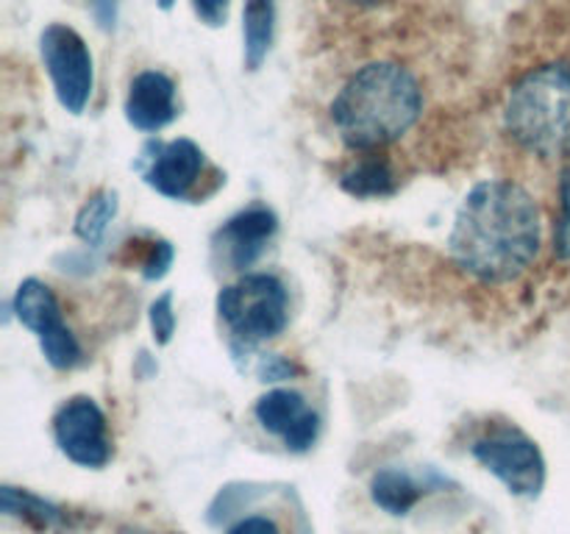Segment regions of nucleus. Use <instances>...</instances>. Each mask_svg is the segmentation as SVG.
<instances>
[{"instance_id":"1","label":"nucleus","mask_w":570,"mask_h":534,"mask_svg":"<svg viewBox=\"0 0 570 534\" xmlns=\"http://www.w3.org/2000/svg\"><path fill=\"white\" fill-rule=\"evenodd\" d=\"M538 200L512 181H482L465 195L449 237L451 259L482 284H507L540 254Z\"/></svg>"},{"instance_id":"2","label":"nucleus","mask_w":570,"mask_h":534,"mask_svg":"<svg viewBox=\"0 0 570 534\" xmlns=\"http://www.w3.org/2000/svg\"><path fill=\"white\" fill-rule=\"evenodd\" d=\"M423 115L417 78L393 61H373L348 78L332 103V120L351 150L387 148Z\"/></svg>"},{"instance_id":"3","label":"nucleus","mask_w":570,"mask_h":534,"mask_svg":"<svg viewBox=\"0 0 570 534\" xmlns=\"http://www.w3.org/2000/svg\"><path fill=\"white\" fill-rule=\"evenodd\" d=\"M504 128L529 154L570 156V61L538 67L510 89Z\"/></svg>"},{"instance_id":"4","label":"nucleus","mask_w":570,"mask_h":534,"mask_svg":"<svg viewBox=\"0 0 570 534\" xmlns=\"http://www.w3.org/2000/svg\"><path fill=\"white\" fill-rule=\"evenodd\" d=\"M217 315L239 345L278 337L289 323V293L273 273H245L217 295Z\"/></svg>"},{"instance_id":"5","label":"nucleus","mask_w":570,"mask_h":534,"mask_svg":"<svg viewBox=\"0 0 570 534\" xmlns=\"http://www.w3.org/2000/svg\"><path fill=\"white\" fill-rule=\"evenodd\" d=\"M471 454L479 465L488 467L512 495L534 498L546 484V459L538 443L518 426H493L488 434L473 439Z\"/></svg>"},{"instance_id":"6","label":"nucleus","mask_w":570,"mask_h":534,"mask_svg":"<svg viewBox=\"0 0 570 534\" xmlns=\"http://www.w3.org/2000/svg\"><path fill=\"white\" fill-rule=\"evenodd\" d=\"M39 53H42L45 70L53 81V92L61 109L70 115H81L95 87L92 53L81 33L70 26L53 22L39 37Z\"/></svg>"},{"instance_id":"7","label":"nucleus","mask_w":570,"mask_h":534,"mask_svg":"<svg viewBox=\"0 0 570 534\" xmlns=\"http://www.w3.org/2000/svg\"><path fill=\"white\" fill-rule=\"evenodd\" d=\"M14 315L39 339V348H42L45 359L56 370H70V367H76L83 359L81 345H78L76 334L67 328L59 300H56L53 289L45 281L26 278L17 287Z\"/></svg>"},{"instance_id":"8","label":"nucleus","mask_w":570,"mask_h":534,"mask_svg":"<svg viewBox=\"0 0 570 534\" xmlns=\"http://www.w3.org/2000/svg\"><path fill=\"white\" fill-rule=\"evenodd\" d=\"M53 437L61 454L81 467H104L111 459L109 423L98 400L89 395H72L53 415Z\"/></svg>"},{"instance_id":"9","label":"nucleus","mask_w":570,"mask_h":534,"mask_svg":"<svg viewBox=\"0 0 570 534\" xmlns=\"http://www.w3.org/2000/svg\"><path fill=\"white\" fill-rule=\"evenodd\" d=\"M254 415L271 434H276L289 451L304 454L315 445L321 434V417L298 389L278 387L262 395L254 406Z\"/></svg>"},{"instance_id":"10","label":"nucleus","mask_w":570,"mask_h":534,"mask_svg":"<svg viewBox=\"0 0 570 534\" xmlns=\"http://www.w3.org/2000/svg\"><path fill=\"white\" fill-rule=\"evenodd\" d=\"M204 170V150L193 139H173V142L156 145L148 170H145V184L165 198L187 200L195 195Z\"/></svg>"},{"instance_id":"11","label":"nucleus","mask_w":570,"mask_h":534,"mask_svg":"<svg viewBox=\"0 0 570 534\" xmlns=\"http://www.w3.org/2000/svg\"><path fill=\"white\" fill-rule=\"evenodd\" d=\"M278 231V220L273 209L265 204H254L248 209L237 211L226 226L217 231L215 248L223 250V259L232 265V270H245L254 265Z\"/></svg>"},{"instance_id":"12","label":"nucleus","mask_w":570,"mask_h":534,"mask_svg":"<svg viewBox=\"0 0 570 534\" xmlns=\"http://www.w3.org/2000/svg\"><path fill=\"white\" fill-rule=\"evenodd\" d=\"M178 115L176 106V83L159 70H145L128 87L126 98V120L137 131H161L170 126Z\"/></svg>"},{"instance_id":"13","label":"nucleus","mask_w":570,"mask_h":534,"mask_svg":"<svg viewBox=\"0 0 570 534\" xmlns=\"http://www.w3.org/2000/svg\"><path fill=\"white\" fill-rule=\"evenodd\" d=\"M276 31V0H245L243 9V56L248 70L265 65Z\"/></svg>"},{"instance_id":"14","label":"nucleus","mask_w":570,"mask_h":534,"mask_svg":"<svg viewBox=\"0 0 570 534\" xmlns=\"http://www.w3.org/2000/svg\"><path fill=\"white\" fill-rule=\"evenodd\" d=\"M423 493H426V484L401 467H382L371 482L373 504L382 506L390 515H406L423 498Z\"/></svg>"},{"instance_id":"15","label":"nucleus","mask_w":570,"mask_h":534,"mask_svg":"<svg viewBox=\"0 0 570 534\" xmlns=\"http://www.w3.org/2000/svg\"><path fill=\"white\" fill-rule=\"evenodd\" d=\"M395 187H399V176L390 159L373 150L343 176V189L354 198H387L395 192Z\"/></svg>"},{"instance_id":"16","label":"nucleus","mask_w":570,"mask_h":534,"mask_svg":"<svg viewBox=\"0 0 570 534\" xmlns=\"http://www.w3.org/2000/svg\"><path fill=\"white\" fill-rule=\"evenodd\" d=\"M0 506H3L6 515L22 517V521L33 523V526L45 528V532L65 528V512L56 504H50V501L28 493V490H17L6 484V487L0 490Z\"/></svg>"},{"instance_id":"17","label":"nucleus","mask_w":570,"mask_h":534,"mask_svg":"<svg viewBox=\"0 0 570 534\" xmlns=\"http://www.w3.org/2000/svg\"><path fill=\"white\" fill-rule=\"evenodd\" d=\"M117 215V192L111 189H100L95 192L87 204L81 206L76 217V234L87 245H98L100 239L109 231V222L115 220Z\"/></svg>"},{"instance_id":"18","label":"nucleus","mask_w":570,"mask_h":534,"mask_svg":"<svg viewBox=\"0 0 570 534\" xmlns=\"http://www.w3.org/2000/svg\"><path fill=\"white\" fill-rule=\"evenodd\" d=\"M173 256H176V250H173L170 243H165V239H150V243H145L142 256L137 259V267L142 270V276L148 278V281H159V278L170 270Z\"/></svg>"},{"instance_id":"19","label":"nucleus","mask_w":570,"mask_h":534,"mask_svg":"<svg viewBox=\"0 0 570 534\" xmlns=\"http://www.w3.org/2000/svg\"><path fill=\"white\" fill-rule=\"evenodd\" d=\"M150 332L159 345H167L176 334V312H173V293H161L159 298L150 304Z\"/></svg>"},{"instance_id":"20","label":"nucleus","mask_w":570,"mask_h":534,"mask_svg":"<svg viewBox=\"0 0 570 534\" xmlns=\"http://www.w3.org/2000/svg\"><path fill=\"white\" fill-rule=\"evenodd\" d=\"M554 254L560 259H570V167L562 172L560 184V215L554 226Z\"/></svg>"},{"instance_id":"21","label":"nucleus","mask_w":570,"mask_h":534,"mask_svg":"<svg viewBox=\"0 0 570 534\" xmlns=\"http://www.w3.org/2000/svg\"><path fill=\"white\" fill-rule=\"evenodd\" d=\"M195 9V14H198L200 22H206V26L217 28L226 22L228 17V3L232 0H189Z\"/></svg>"},{"instance_id":"22","label":"nucleus","mask_w":570,"mask_h":534,"mask_svg":"<svg viewBox=\"0 0 570 534\" xmlns=\"http://www.w3.org/2000/svg\"><path fill=\"white\" fill-rule=\"evenodd\" d=\"M226 534H282V528L276 526V521L265 515H250L245 521L234 523Z\"/></svg>"},{"instance_id":"23","label":"nucleus","mask_w":570,"mask_h":534,"mask_svg":"<svg viewBox=\"0 0 570 534\" xmlns=\"http://www.w3.org/2000/svg\"><path fill=\"white\" fill-rule=\"evenodd\" d=\"M92 9H95V14H98L100 26H104V28L115 26V17H117L115 0H92Z\"/></svg>"},{"instance_id":"24","label":"nucleus","mask_w":570,"mask_h":534,"mask_svg":"<svg viewBox=\"0 0 570 534\" xmlns=\"http://www.w3.org/2000/svg\"><path fill=\"white\" fill-rule=\"evenodd\" d=\"M354 3H362V6H376V3H384V0H354Z\"/></svg>"}]
</instances>
